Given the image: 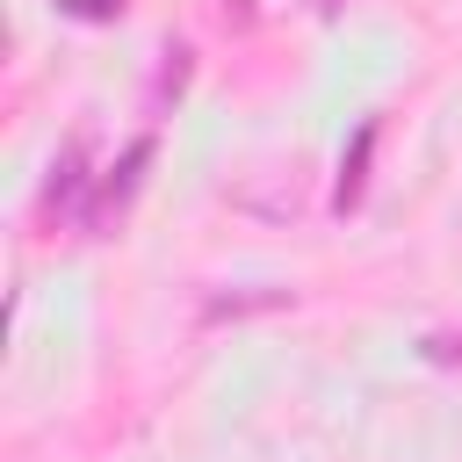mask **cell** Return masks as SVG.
Listing matches in <instances>:
<instances>
[{
	"instance_id": "5b68a950",
	"label": "cell",
	"mask_w": 462,
	"mask_h": 462,
	"mask_svg": "<svg viewBox=\"0 0 462 462\" xmlns=\"http://www.w3.org/2000/svg\"><path fill=\"white\" fill-rule=\"evenodd\" d=\"M318 7H339V0H318Z\"/></svg>"
},
{
	"instance_id": "7a4b0ae2",
	"label": "cell",
	"mask_w": 462,
	"mask_h": 462,
	"mask_svg": "<svg viewBox=\"0 0 462 462\" xmlns=\"http://www.w3.org/2000/svg\"><path fill=\"white\" fill-rule=\"evenodd\" d=\"M87 188V159H79V144L58 159V173H51V188H43V209H72V195Z\"/></svg>"
},
{
	"instance_id": "3957f363",
	"label": "cell",
	"mask_w": 462,
	"mask_h": 462,
	"mask_svg": "<svg viewBox=\"0 0 462 462\" xmlns=\"http://www.w3.org/2000/svg\"><path fill=\"white\" fill-rule=\"evenodd\" d=\"M289 289H260V296H217L209 303V318H245V310H267V303H282Z\"/></svg>"
},
{
	"instance_id": "277c9868",
	"label": "cell",
	"mask_w": 462,
	"mask_h": 462,
	"mask_svg": "<svg viewBox=\"0 0 462 462\" xmlns=\"http://www.w3.org/2000/svg\"><path fill=\"white\" fill-rule=\"evenodd\" d=\"M72 7H79V14H116L123 0H72Z\"/></svg>"
},
{
	"instance_id": "6da1fadb",
	"label": "cell",
	"mask_w": 462,
	"mask_h": 462,
	"mask_svg": "<svg viewBox=\"0 0 462 462\" xmlns=\"http://www.w3.org/2000/svg\"><path fill=\"white\" fill-rule=\"evenodd\" d=\"M368 152H375V123H361V130H354V152H346V166H339V209H346V202H361V180H368Z\"/></svg>"
}]
</instances>
